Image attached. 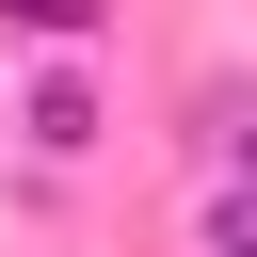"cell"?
I'll return each instance as SVG.
<instances>
[{
	"mask_svg": "<svg viewBox=\"0 0 257 257\" xmlns=\"http://www.w3.org/2000/svg\"><path fill=\"white\" fill-rule=\"evenodd\" d=\"M16 16H32V32H80V16H96V0H16Z\"/></svg>",
	"mask_w": 257,
	"mask_h": 257,
	"instance_id": "obj_1",
	"label": "cell"
},
{
	"mask_svg": "<svg viewBox=\"0 0 257 257\" xmlns=\"http://www.w3.org/2000/svg\"><path fill=\"white\" fill-rule=\"evenodd\" d=\"M225 257H257V209H225Z\"/></svg>",
	"mask_w": 257,
	"mask_h": 257,
	"instance_id": "obj_2",
	"label": "cell"
}]
</instances>
